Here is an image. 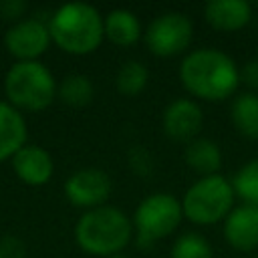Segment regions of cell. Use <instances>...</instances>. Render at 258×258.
Here are the masks:
<instances>
[{
	"label": "cell",
	"mask_w": 258,
	"mask_h": 258,
	"mask_svg": "<svg viewBox=\"0 0 258 258\" xmlns=\"http://www.w3.org/2000/svg\"><path fill=\"white\" fill-rule=\"evenodd\" d=\"M179 81L191 97L210 103L226 101L242 83L238 62L214 46L185 52L179 62Z\"/></svg>",
	"instance_id": "obj_1"
},
{
	"label": "cell",
	"mask_w": 258,
	"mask_h": 258,
	"mask_svg": "<svg viewBox=\"0 0 258 258\" xmlns=\"http://www.w3.org/2000/svg\"><path fill=\"white\" fill-rule=\"evenodd\" d=\"M50 40L67 54L85 56L105 40L103 14L87 2H67L48 18Z\"/></svg>",
	"instance_id": "obj_2"
},
{
	"label": "cell",
	"mask_w": 258,
	"mask_h": 258,
	"mask_svg": "<svg viewBox=\"0 0 258 258\" xmlns=\"http://www.w3.org/2000/svg\"><path fill=\"white\" fill-rule=\"evenodd\" d=\"M133 238V222L117 206H99L81 214L75 224L77 246L91 254L109 258L121 254V250Z\"/></svg>",
	"instance_id": "obj_3"
},
{
	"label": "cell",
	"mask_w": 258,
	"mask_h": 258,
	"mask_svg": "<svg viewBox=\"0 0 258 258\" xmlns=\"http://www.w3.org/2000/svg\"><path fill=\"white\" fill-rule=\"evenodd\" d=\"M56 79L40 60L14 62L4 75V97L14 109L38 113L56 99Z\"/></svg>",
	"instance_id": "obj_4"
},
{
	"label": "cell",
	"mask_w": 258,
	"mask_h": 258,
	"mask_svg": "<svg viewBox=\"0 0 258 258\" xmlns=\"http://www.w3.org/2000/svg\"><path fill=\"white\" fill-rule=\"evenodd\" d=\"M234 187L224 175H204L196 179L183 194L181 210L183 218L198 226H212L224 222L228 214L234 210Z\"/></svg>",
	"instance_id": "obj_5"
},
{
	"label": "cell",
	"mask_w": 258,
	"mask_h": 258,
	"mask_svg": "<svg viewBox=\"0 0 258 258\" xmlns=\"http://www.w3.org/2000/svg\"><path fill=\"white\" fill-rule=\"evenodd\" d=\"M181 202L167 191H153L145 196L133 212V236L139 248H149L157 240L167 238L181 224Z\"/></svg>",
	"instance_id": "obj_6"
},
{
	"label": "cell",
	"mask_w": 258,
	"mask_h": 258,
	"mask_svg": "<svg viewBox=\"0 0 258 258\" xmlns=\"http://www.w3.org/2000/svg\"><path fill=\"white\" fill-rule=\"evenodd\" d=\"M143 38L151 54L161 58L177 56L183 54L194 40V22L183 12L167 10L147 24Z\"/></svg>",
	"instance_id": "obj_7"
},
{
	"label": "cell",
	"mask_w": 258,
	"mask_h": 258,
	"mask_svg": "<svg viewBox=\"0 0 258 258\" xmlns=\"http://www.w3.org/2000/svg\"><path fill=\"white\" fill-rule=\"evenodd\" d=\"M48 22L40 18H20L4 32V48L16 62L38 60L50 46Z\"/></svg>",
	"instance_id": "obj_8"
},
{
	"label": "cell",
	"mask_w": 258,
	"mask_h": 258,
	"mask_svg": "<svg viewBox=\"0 0 258 258\" xmlns=\"http://www.w3.org/2000/svg\"><path fill=\"white\" fill-rule=\"evenodd\" d=\"M64 198L77 206V208H85L93 210L99 206H105L107 198L113 191V181L109 177L107 171L97 169V167H83L73 171L64 185H62Z\"/></svg>",
	"instance_id": "obj_9"
},
{
	"label": "cell",
	"mask_w": 258,
	"mask_h": 258,
	"mask_svg": "<svg viewBox=\"0 0 258 258\" xmlns=\"http://www.w3.org/2000/svg\"><path fill=\"white\" fill-rule=\"evenodd\" d=\"M204 113L202 107L187 97L173 99L161 113V129L173 141H194L202 131Z\"/></svg>",
	"instance_id": "obj_10"
},
{
	"label": "cell",
	"mask_w": 258,
	"mask_h": 258,
	"mask_svg": "<svg viewBox=\"0 0 258 258\" xmlns=\"http://www.w3.org/2000/svg\"><path fill=\"white\" fill-rule=\"evenodd\" d=\"M224 240L238 252H252L258 248V206L240 204L228 214L222 226Z\"/></svg>",
	"instance_id": "obj_11"
},
{
	"label": "cell",
	"mask_w": 258,
	"mask_h": 258,
	"mask_svg": "<svg viewBox=\"0 0 258 258\" xmlns=\"http://www.w3.org/2000/svg\"><path fill=\"white\" fill-rule=\"evenodd\" d=\"M12 169L16 173V177L32 187L44 185L50 181L52 173H54V161L52 155L40 147V145H30L26 143L24 147H20L14 157L10 159Z\"/></svg>",
	"instance_id": "obj_12"
},
{
	"label": "cell",
	"mask_w": 258,
	"mask_h": 258,
	"mask_svg": "<svg viewBox=\"0 0 258 258\" xmlns=\"http://www.w3.org/2000/svg\"><path fill=\"white\" fill-rule=\"evenodd\" d=\"M204 18L220 32H236L252 20V6L246 0H210L204 6Z\"/></svg>",
	"instance_id": "obj_13"
},
{
	"label": "cell",
	"mask_w": 258,
	"mask_h": 258,
	"mask_svg": "<svg viewBox=\"0 0 258 258\" xmlns=\"http://www.w3.org/2000/svg\"><path fill=\"white\" fill-rule=\"evenodd\" d=\"M28 127L24 115L10 103L0 101V163L14 157V153L26 145Z\"/></svg>",
	"instance_id": "obj_14"
},
{
	"label": "cell",
	"mask_w": 258,
	"mask_h": 258,
	"mask_svg": "<svg viewBox=\"0 0 258 258\" xmlns=\"http://www.w3.org/2000/svg\"><path fill=\"white\" fill-rule=\"evenodd\" d=\"M103 28H105V38L117 46H133L143 36L141 20L137 18L135 12L127 8L109 10L103 16Z\"/></svg>",
	"instance_id": "obj_15"
},
{
	"label": "cell",
	"mask_w": 258,
	"mask_h": 258,
	"mask_svg": "<svg viewBox=\"0 0 258 258\" xmlns=\"http://www.w3.org/2000/svg\"><path fill=\"white\" fill-rule=\"evenodd\" d=\"M183 159L189 169L198 171L202 177L204 175H214L218 173L222 165V149L220 145L210 139V137H196L185 145Z\"/></svg>",
	"instance_id": "obj_16"
},
{
	"label": "cell",
	"mask_w": 258,
	"mask_h": 258,
	"mask_svg": "<svg viewBox=\"0 0 258 258\" xmlns=\"http://www.w3.org/2000/svg\"><path fill=\"white\" fill-rule=\"evenodd\" d=\"M230 119L240 135L258 139V93H240L232 101Z\"/></svg>",
	"instance_id": "obj_17"
},
{
	"label": "cell",
	"mask_w": 258,
	"mask_h": 258,
	"mask_svg": "<svg viewBox=\"0 0 258 258\" xmlns=\"http://www.w3.org/2000/svg\"><path fill=\"white\" fill-rule=\"evenodd\" d=\"M56 97L69 107H85L95 97V85L87 75L73 73L58 83Z\"/></svg>",
	"instance_id": "obj_18"
},
{
	"label": "cell",
	"mask_w": 258,
	"mask_h": 258,
	"mask_svg": "<svg viewBox=\"0 0 258 258\" xmlns=\"http://www.w3.org/2000/svg\"><path fill=\"white\" fill-rule=\"evenodd\" d=\"M147 83H149V71L141 60L135 58L125 60L115 77V87L125 97H137L139 93L145 91Z\"/></svg>",
	"instance_id": "obj_19"
},
{
	"label": "cell",
	"mask_w": 258,
	"mask_h": 258,
	"mask_svg": "<svg viewBox=\"0 0 258 258\" xmlns=\"http://www.w3.org/2000/svg\"><path fill=\"white\" fill-rule=\"evenodd\" d=\"M234 194L250 206H258V157L246 161L232 177Z\"/></svg>",
	"instance_id": "obj_20"
},
{
	"label": "cell",
	"mask_w": 258,
	"mask_h": 258,
	"mask_svg": "<svg viewBox=\"0 0 258 258\" xmlns=\"http://www.w3.org/2000/svg\"><path fill=\"white\" fill-rule=\"evenodd\" d=\"M169 258H214V248L206 236L185 232L171 244Z\"/></svg>",
	"instance_id": "obj_21"
},
{
	"label": "cell",
	"mask_w": 258,
	"mask_h": 258,
	"mask_svg": "<svg viewBox=\"0 0 258 258\" xmlns=\"http://www.w3.org/2000/svg\"><path fill=\"white\" fill-rule=\"evenodd\" d=\"M127 163H129L131 171L137 173V175H141V177H145V175H149L153 171V155L143 145H135V147L129 149Z\"/></svg>",
	"instance_id": "obj_22"
},
{
	"label": "cell",
	"mask_w": 258,
	"mask_h": 258,
	"mask_svg": "<svg viewBox=\"0 0 258 258\" xmlns=\"http://www.w3.org/2000/svg\"><path fill=\"white\" fill-rule=\"evenodd\" d=\"M0 258H26V246L16 236L0 238Z\"/></svg>",
	"instance_id": "obj_23"
},
{
	"label": "cell",
	"mask_w": 258,
	"mask_h": 258,
	"mask_svg": "<svg viewBox=\"0 0 258 258\" xmlns=\"http://www.w3.org/2000/svg\"><path fill=\"white\" fill-rule=\"evenodd\" d=\"M24 10H26V2H22V0H2L0 2V16L6 20L18 22Z\"/></svg>",
	"instance_id": "obj_24"
},
{
	"label": "cell",
	"mask_w": 258,
	"mask_h": 258,
	"mask_svg": "<svg viewBox=\"0 0 258 258\" xmlns=\"http://www.w3.org/2000/svg\"><path fill=\"white\" fill-rule=\"evenodd\" d=\"M240 79L246 87L258 91V58H250L240 69Z\"/></svg>",
	"instance_id": "obj_25"
},
{
	"label": "cell",
	"mask_w": 258,
	"mask_h": 258,
	"mask_svg": "<svg viewBox=\"0 0 258 258\" xmlns=\"http://www.w3.org/2000/svg\"><path fill=\"white\" fill-rule=\"evenodd\" d=\"M109 258H127L125 254H115V256H109Z\"/></svg>",
	"instance_id": "obj_26"
},
{
	"label": "cell",
	"mask_w": 258,
	"mask_h": 258,
	"mask_svg": "<svg viewBox=\"0 0 258 258\" xmlns=\"http://www.w3.org/2000/svg\"><path fill=\"white\" fill-rule=\"evenodd\" d=\"M256 258H258V256H256Z\"/></svg>",
	"instance_id": "obj_27"
}]
</instances>
